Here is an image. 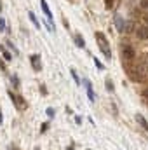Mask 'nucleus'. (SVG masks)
I'll list each match as a JSON object with an SVG mask.
<instances>
[{"mask_svg": "<svg viewBox=\"0 0 148 150\" xmlns=\"http://www.w3.org/2000/svg\"><path fill=\"white\" fill-rule=\"evenodd\" d=\"M96 38L99 40V49H101V52L105 54V58H108L110 59L111 58V51H110V47H108V40H106V37L103 35V33H96Z\"/></svg>", "mask_w": 148, "mask_h": 150, "instance_id": "1", "label": "nucleus"}, {"mask_svg": "<svg viewBox=\"0 0 148 150\" xmlns=\"http://www.w3.org/2000/svg\"><path fill=\"white\" fill-rule=\"evenodd\" d=\"M122 58H124L125 61H132V59L136 58V51H134V47L129 45V44H124V45H122Z\"/></svg>", "mask_w": 148, "mask_h": 150, "instance_id": "2", "label": "nucleus"}, {"mask_svg": "<svg viewBox=\"0 0 148 150\" xmlns=\"http://www.w3.org/2000/svg\"><path fill=\"white\" fill-rule=\"evenodd\" d=\"M134 32H136V37L140 38V40H148V26H147V25L138 26Z\"/></svg>", "mask_w": 148, "mask_h": 150, "instance_id": "3", "label": "nucleus"}, {"mask_svg": "<svg viewBox=\"0 0 148 150\" xmlns=\"http://www.w3.org/2000/svg\"><path fill=\"white\" fill-rule=\"evenodd\" d=\"M40 7H42V11H44V14H45L47 21H49V23H52V12H51V9H49V5H47V2H45V0H40Z\"/></svg>", "mask_w": 148, "mask_h": 150, "instance_id": "4", "label": "nucleus"}, {"mask_svg": "<svg viewBox=\"0 0 148 150\" xmlns=\"http://www.w3.org/2000/svg\"><path fill=\"white\" fill-rule=\"evenodd\" d=\"M9 96H11L12 103H14L18 108H25V101H23V98H21V96H16V94H12V91H9Z\"/></svg>", "mask_w": 148, "mask_h": 150, "instance_id": "5", "label": "nucleus"}, {"mask_svg": "<svg viewBox=\"0 0 148 150\" xmlns=\"http://www.w3.org/2000/svg\"><path fill=\"white\" fill-rule=\"evenodd\" d=\"M134 30H136L134 21H124V30H122V32H125V33H132Z\"/></svg>", "mask_w": 148, "mask_h": 150, "instance_id": "6", "label": "nucleus"}, {"mask_svg": "<svg viewBox=\"0 0 148 150\" xmlns=\"http://www.w3.org/2000/svg\"><path fill=\"white\" fill-rule=\"evenodd\" d=\"M136 122H138V124H140L145 131H148V120L143 117V115H141V113H136Z\"/></svg>", "mask_w": 148, "mask_h": 150, "instance_id": "7", "label": "nucleus"}, {"mask_svg": "<svg viewBox=\"0 0 148 150\" xmlns=\"http://www.w3.org/2000/svg\"><path fill=\"white\" fill-rule=\"evenodd\" d=\"M30 59H32V67H33L35 70H40V68H42V63H40V56H38V54H32Z\"/></svg>", "mask_w": 148, "mask_h": 150, "instance_id": "8", "label": "nucleus"}, {"mask_svg": "<svg viewBox=\"0 0 148 150\" xmlns=\"http://www.w3.org/2000/svg\"><path fill=\"white\" fill-rule=\"evenodd\" d=\"M84 84H85V89H87L89 101H94V93H92V86H91V82H89V80H84Z\"/></svg>", "mask_w": 148, "mask_h": 150, "instance_id": "9", "label": "nucleus"}, {"mask_svg": "<svg viewBox=\"0 0 148 150\" xmlns=\"http://www.w3.org/2000/svg\"><path fill=\"white\" fill-rule=\"evenodd\" d=\"M115 26H117V30H118V32H122V30H124V19H122L120 16H115Z\"/></svg>", "mask_w": 148, "mask_h": 150, "instance_id": "10", "label": "nucleus"}, {"mask_svg": "<svg viewBox=\"0 0 148 150\" xmlns=\"http://www.w3.org/2000/svg\"><path fill=\"white\" fill-rule=\"evenodd\" d=\"M75 44H77V47H82V49L85 47V40L80 37V35H75Z\"/></svg>", "mask_w": 148, "mask_h": 150, "instance_id": "11", "label": "nucleus"}, {"mask_svg": "<svg viewBox=\"0 0 148 150\" xmlns=\"http://www.w3.org/2000/svg\"><path fill=\"white\" fill-rule=\"evenodd\" d=\"M28 16H30V21H32V23H33V25H35V26H37L38 30H40V23H38L37 16H35V14H33V12H28Z\"/></svg>", "mask_w": 148, "mask_h": 150, "instance_id": "12", "label": "nucleus"}, {"mask_svg": "<svg viewBox=\"0 0 148 150\" xmlns=\"http://www.w3.org/2000/svg\"><path fill=\"white\" fill-rule=\"evenodd\" d=\"M2 54H4V59H5V61H11V59H12V54H11L9 51H5V49H4V51H2Z\"/></svg>", "mask_w": 148, "mask_h": 150, "instance_id": "13", "label": "nucleus"}, {"mask_svg": "<svg viewBox=\"0 0 148 150\" xmlns=\"http://www.w3.org/2000/svg\"><path fill=\"white\" fill-rule=\"evenodd\" d=\"M94 65H96V68H99V70H105V65L98 59V58H94Z\"/></svg>", "mask_w": 148, "mask_h": 150, "instance_id": "14", "label": "nucleus"}, {"mask_svg": "<svg viewBox=\"0 0 148 150\" xmlns=\"http://www.w3.org/2000/svg\"><path fill=\"white\" fill-rule=\"evenodd\" d=\"M106 91L113 93V82H111V80H106Z\"/></svg>", "mask_w": 148, "mask_h": 150, "instance_id": "15", "label": "nucleus"}, {"mask_svg": "<svg viewBox=\"0 0 148 150\" xmlns=\"http://www.w3.org/2000/svg\"><path fill=\"white\" fill-rule=\"evenodd\" d=\"M113 2H115V0H105V5H106V9L113 7Z\"/></svg>", "mask_w": 148, "mask_h": 150, "instance_id": "16", "label": "nucleus"}, {"mask_svg": "<svg viewBox=\"0 0 148 150\" xmlns=\"http://www.w3.org/2000/svg\"><path fill=\"white\" fill-rule=\"evenodd\" d=\"M45 112H47V115H49V117H54V108H47V110H45Z\"/></svg>", "mask_w": 148, "mask_h": 150, "instance_id": "17", "label": "nucleus"}, {"mask_svg": "<svg viewBox=\"0 0 148 150\" xmlns=\"http://www.w3.org/2000/svg\"><path fill=\"white\" fill-rule=\"evenodd\" d=\"M0 30H2V32L5 30V21H4V18H0Z\"/></svg>", "mask_w": 148, "mask_h": 150, "instance_id": "18", "label": "nucleus"}, {"mask_svg": "<svg viewBox=\"0 0 148 150\" xmlns=\"http://www.w3.org/2000/svg\"><path fill=\"white\" fill-rule=\"evenodd\" d=\"M72 77L75 79V82H77V84H80V79L77 77V74H75V70H72Z\"/></svg>", "mask_w": 148, "mask_h": 150, "instance_id": "19", "label": "nucleus"}, {"mask_svg": "<svg viewBox=\"0 0 148 150\" xmlns=\"http://www.w3.org/2000/svg\"><path fill=\"white\" fill-rule=\"evenodd\" d=\"M143 9H148V0H141V4H140Z\"/></svg>", "mask_w": 148, "mask_h": 150, "instance_id": "20", "label": "nucleus"}, {"mask_svg": "<svg viewBox=\"0 0 148 150\" xmlns=\"http://www.w3.org/2000/svg\"><path fill=\"white\" fill-rule=\"evenodd\" d=\"M12 80H14V87H19V80H18V77H12Z\"/></svg>", "mask_w": 148, "mask_h": 150, "instance_id": "21", "label": "nucleus"}, {"mask_svg": "<svg viewBox=\"0 0 148 150\" xmlns=\"http://www.w3.org/2000/svg\"><path fill=\"white\" fill-rule=\"evenodd\" d=\"M143 98H145V100H148V87H145V89H143Z\"/></svg>", "mask_w": 148, "mask_h": 150, "instance_id": "22", "label": "nucleus"}, {"mask_svg": "<svg viewBox=\"0 0 148 150\" xmlns=\"http://www.w3.org/2000/svg\"><path fill=\"white\" fill-rule=\"evenodd\" d=\"M47 127H49V124H47V122H45V124H42V133H45V131H47Z\"/></svg>", "mask_w": 148, "mask_h": 150, "instance_id": "23", "label": "nucleus"}, {"mask_svg": "<svg viewBox=\"0 0 148 150\" xmlns=\"http://www.w3.org/2000/svg\"><path fill=\"white\" fill-rule=\"evenodd\" d=\"M143 21H145V25H147V26H148V12H147V14H145V16H143Z\"/></svg>", "mask_w": 148, "mask_h": 150, "instance_id": "24", "label": "nucleus"}, {"mask_svg": "<svg viewBox=\"0 0 148 150\" xmlns=\"http://www.w3.org/2000/svg\"><path fill=\"white\" fill-rule=\"evenodd\" d=\"M2 120H4V117H2V113H0V124H2Z\"/></svg>", "mask_w": 148, "mask_h": 150, "instance_id": "25", "label": "nucleus"}, {"mask_svg": "<svg viewBox=\"0 0 148 150\" xmlns=\"http://www.w3.org/2000/svg\"><path fill=\"white\" fill-rule=\"evenodd\" d=\"M68 150H73V147H70V149H68Z\"/></svg>", "mask_w": 148, "mask_h": 150, "instance_id": "26", "label": "nucleus"}, {"mask_svg": "<svg viewBox=\"0 0 148 150\" xmlns=\"http://www.w3.org/2000/svg\"><path fill=\"white\" fill-rule=\"evenodd\" d=\"M0 11H2V4H0Z\"/></svg>", "mask_w": 148, "mask_h": 150, "instance_id": "27", "label": "nucleus"}, {"mask_svg": "<svg viewBox=\"0 0 148 150\" xmlns=\"http://www.w3.org/2000/svg\"><path fill=\"white\" fill-rule=\"evenodd\" d=\"M35 150H40V149H35Z\"/></svg>", "mask_w": 148, "mask_h": 150, "instance_id": "28", "label": "nucleus"}]
</instances>
